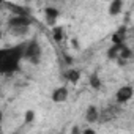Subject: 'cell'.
<instances>
[{
    "instance_id": "cell-1",
    "label": "cell",
    "mask_w": 134,
    "mask_h": 134,
    "mask_svg": "<svg viewBox=\"0 0 134 134\" xmlns=\"http://www.w3.org/2000/svg\"><path fill=\"white\" fill-rule=\"evenodd\" d=\"M25 44H19L10 49H0V73L11 74L19 70V62L24 57Z\"/></svg>"
},
{
    "instance_id": "cell-2",
    "label": "cell",
    "mask_w": 134,
    "mask_h": 134,
    "mask_svg": "<svg viewBox=\"0 0 134 134\" xmlns=\"http://www.w3.org/2000/svg\"><path fill=\"white\" fill-rule=\"evenodd\" d=\"M24 57L29 58V60H30L32 63H35V65L40 62V58H41V47H40V44H38L36 40H32V41H29V43L25 44Z\"/></svg>"
},
{
    "instance_id": "cell-3",
    "label": "cell",
    "mask_w": 134,
    "mask_h": 134,
    "mask_svg": "<svg viewBox=\"0 0 134 134\" xmlns=\"http://www.w3.org/2000/svg\"><path fill=\"white\" fill-rule=\"evenodd\" d=\"M30 24H32V18H27V16H13L8 21L10 27H29Z\"/></svg>"
},
{
    "instance_id": "cell-4",
    "label": "cell",
    "mask_w": 134,
    "mask_h": 134,
    "mask_svg": "<svg viewBox=\"0 0 134 134\" xmlns=\"http://www.w3.org/2000/svg\"><path fill=\"white\" fill-rule=\"evenodd\" d=\"M131 96H132V87L131 85H125L117 92V101L118 103H126L131 99Z\"/></svg>"
},
{
    "instance_id": "cell-5",
    "label": "cell",
    "mask_w": 134,
    "mask_h": 134,
    "mask_svg": "<svg viewBox=\"0 0 134 134\" xmlns=\"http://www.w3.org/2000/svg\"><path fill=\"white\" fill-rule=\"evenodd\" d=\"M68 98V90L66 87H60V88H55L54 93H52V101L54 103H63Z\"/></svg>"
},
{
    "instance_id": "cell-6",
    "label": "cell",
    "mask_w": 134,
    "mask_h": 134,
    "mask_svg": "<svg viewBox=\"0 0 134 134\" xmlns=\"http://www.w3.org/2000/svg\"><path fill=\"white\" fill-rule=\"evenodd\" d=\"M5 7H7V8H10L16 16H27V18H30L29 10H27V8H24V7H21V5H16V3H5Z\"/></svg>"
},
{
    "instance_id": "cell-7",
    "label": "cell",
    "mask_w": 134,
    "mask_h": 134,
    "mask_svg": "<svg viewBox=\"0 0 134 134\" xmlns=\"http://www.w3.org/2000/svg\"><path fill=\"white\" fill-rule=\"evenodd\" d=\"M44 13H46V18H47V22L51 24V25H54L55 24V21H57V18H58V10H55V8H52V7H47L46 10H44Z\"/></svg>"
},
{
    "instance_id": "cell-8",
    "label": "cell",
    "mask_w": 134,
    "mask_h": 134,
    "mask_svg": "<svg viewBox=\"0 0 134 134\" xmlns=\"http://www.w3.org/2000/svg\"><path fill=\"white\" fill-rule=\"evenodd\" d=\"M85 118L88 123H95L98 118H99V114H98V109L95 106H88L87 109V114H85Z\"/></svg>"
},
{
    "instance_id": "cell-9",
    "label": "cell",
    "mask_w": 134,
    "mask_h": 134,
    "mask_svg": "<svg viewBox=\"0 0 134 134\" xmlns=\"http://www.w3.org/2000/svg\"><path fill=\"white\" fill-rule=\"evenodd\" d=\"M121 7H123L121 0H114V2L109 5V13H110L112 16H117V14L121 11Z\"/></svg>"
},
{
    "instance_id": "cell-10",
    "label": "cell",
    "mask_w": 134,
    "mask_h": 134,
    "mask_svg": "<svg viewBox=\"0 0 134 134\" xmlns=\"http://www.w3.org/2000/svg\"><path fill=\"white\" fill-rule=\"evenodd\" d=\"M125 47V44H114L110 49H109V52H107V57L109 58H117L118 57V54H120V51Z\"/></svg>"
},
{
    "instance_id": "cell-11",
    "label": "cell",
    "mask_w": 134,
    "mask_h": 134,
    "mask_svg": "<svg viewBox=\"0 0 134 134\" xmlns=\"http://www.w3.org/2000/svg\"><path fill=\"white\" fill-rule=\"evenodd\" d=\"M10 32L16 36H22L29 32V27H10Z\"/></svg>"
},
{
    "instance_id": "cell-12",
    "label": "cell",
    "mask_w": 134,
    "mask_h": 134,
    "mask_svg": "<svg viewBox=\"0 0 134 134\" xmlns=\"http://www.w3.org/2000/svg\"><path fill=\"white\" fill-rule=\"evenodd\" d=\"M79 77H81V73H79L77 70H71V71L66 73V79L71 81V82H77V81H79Z\"/></svg>"
},
{
    "instance_id": "cell-13",
    "label": "cell",
    "mask_w": 134,
    "mask_h": 134,
    "mask_svg": "<svg viewBox=\"0 0 134 134\" xmlns=\"http://www.w3.org/2000/svg\"><path fill=\"white\" fill-rule=\"evenodd\" d=\"M52 36H54L55 41H62V40H63V29H62V27H54Z\"/></svg>"
},
{
    "instance_id": "cell-14",
    "label": "cell",
    "mask_w": 134,
    "mask_h": 134,
    "mask_svg": "<svg viewBox=\"0 0 134 134\" xmlns=\"http://www.w3.org/2000/svg\"><path fill=\"white\" fill-rule=\"evenodd\" d=\"M90 85H92L93 88H99V87H101V81H99L98 74H92V76H90Z\"/></svg>"
},
{
    "instance_id": "cell-15",
    "label": "cell",
    "mask_w": 134,
    "mask_h": 134,
    "mask_svg": "<svg viewBox=\"0 0 134 134\" xmlns=\"http://www.w3.org/2000/svg\"><path fill=\"white\" fill-rule=\"evenodd\" d=\"M35 120V112L33 110H27L25 112V123H32Z\"/></svg>"
},
{
    "instance_id": "cell-16",
    "label": "cell",
    "mask_w": 134,
    "mask_h": 134,
    "mask_svg": "<svg viewBox=\"0 0 134 134\" xmlns=\"http://www.w3.org/2000/svg\"><path fill=\"white\" fill-rule=\"evenodd\" d=\"M82 134H96V132H95V129L87 128V129H84V132H82Z\"/></svg>"
},
{
    "instance_id": "cell-17",
    "label": "cell",
    "mask_w": 134,
    "mask_h": 134,
    "mask_svg": "<svg viewBox=\"0 0 134 134\" xmlns=\"http://www.w3.org/2000/svg\"><path fill=\"white\" fill-rule=\"evenodd\" d=\"M71 134H81L79 128H77V126H74V128H73V132H71Z\"/></svg>"
},
{
    "instance_id": "cell-18",
    "label": "cell",
    "mask_w": 134,
    "mask_h": 134,
    "mask_svg": "<svg viewBox=\"0 0 134 134\" xmlns=\"http://www.w3.org/2000/svg\"><path fill=\"white\" fill-rule=\"evenodd\" d=\"M0 132H2V112H0Z\"/></svg>"
},
{
    "instance_id": "cell-19",
    "label": "cell",
    "mask_w": 134,
    "mask_h": 134,
    "mask_svg": "<svg viewBox=\"0 0 134 134\" xmlns=\"http://www.w3.org/2000/svg\"><path fill=\"white\" fill-rule=\"evenodd\" d=\"M0 40H2V30H0Z\"/></svg>"
},
{
    "instance_id": "cell-20",
    "label": "cell",
    "mask_w": 134,
    "mask_h": 134,
    "mask_svg": "<svg viewBox=\"0 0 134 134\" xmlns=\"http://www.w3.org/2000/svg\"><path fill=\"white\" fill-rule=\"evenodd\" d=\"M0 7H2V2H0Z\"/></svg>"
}]
</instances>
